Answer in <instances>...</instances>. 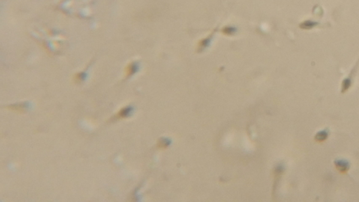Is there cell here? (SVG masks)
<instances>
[{
	"label": "cell",
	"mask_w": 359,
	"mask_h": 202,
	"mask_svg": "<svg viewBox=\"0 0 359 202\" xmlns=\"http://www.w3.org/2000/svg\"><path fill=\"white\" fill-rule=\"evenodd\" d=\"M131 111H132V108H130V107L121 109V110L117 114V118H125L130 115Z\"/></svg>",
	"instance_id": "3"
},
{
	"label": "cell",
	"mask_w": 359,
	"mask_h": 202,
	"mask_svg": "<svg viewBox=\"0 0 359 202\" xmlns=\"http://www.w3.org/2000/svg\"><path fill=\"white\" fill-rule=\"evenodd\" d=\"M327 137H328V131H326V130H323V131L318 132L317 134L315 135L314 139H315V141L320 142H324L325 140L327 139Z\"/></svg>",
	"instance_id": "2"
},
{
	"label": "cell",
	"mask_w": 359,
	"mask_h": 202,
	"mask_svg": "<svg viewBox=\"0 0 359 202\" xmlns=\"http://www.w3.org/2000/svg\"><path fill=\"white\" fill-rule=\"evenodd\" d=\"M170 143V142L169 141V140H168V139L161 138L160 140H159V142H158V147H159V148H161V149L166 148V147H168V146H169Z\"/></svg>",
	"instance_id": "4"
},
{
	"label": "cell",
	"mask_w": 359,
	"mask_h": 202,
	"mask_svg": "<svg viewBox=\"0 0 359 202\" xmlns=\"http://www.w3.org/2000/svg\"><path fill=\"white\" fill-rule=\"evenodd\" d=\"M234 31H235V29H234V28H230V27H229V29L228 27H226V28L223 30V32L225 34H227V35H229V33L232 34Z\"/></svg>",
	"instance_id": "5"
},
{
	"label": "cell",
	"mask_w": 359,
	"mask_h": 202,
	"mask_svg": "<svg viewBox=\"0 0 359 202\" xmlns=\"http://www.w3.org/2000/svg\"><path fill=\"white\" fill-rule=\"evenodd\" d=\"M336 166H337V169L341 173L347 172L349 168V164L347 162L343 161V160H339V161H336Z\"/></svg>",
	"instance_id": "1"
}]
</instances>
